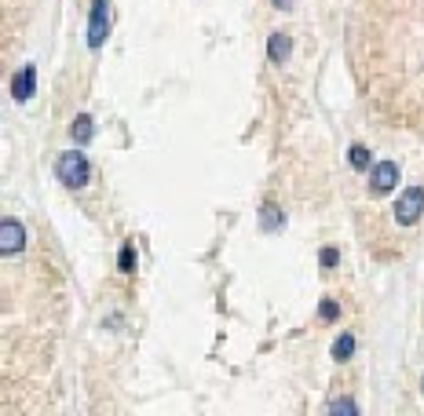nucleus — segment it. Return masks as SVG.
I'll list each match as a JSON object with an SVG mask.
<instances>
[{"instance_id":"1","label":"nucleus","mask_w":424,"mask_h":416,"mask_svg":"<svg viewBox=\"0 0 424 416\" xmlns=\"http://www.w3.org/2000/svg\"><path fill=\"white\" fill-rule=\"evenodd\" d=\"M55 176H59V183H63V186L81 190V186L92 183V161L81 153V146L77 150H66V153H59V161H55Z\"/></svg>"},{"instance_id":"2","label":"nucleus","mask_w":424,"mask_h":416,"mask_svg":"<svg viewBox=\"0 0 424 416\" xmlns=\"http://www.w3.org/2000/svg\"><path fill=\"white\" fill-rule=\"evenodd\" d=\"M110 34V0H92L88 8V48L99 51Z\"/></svg>"},{"instance_id":"3","label":"nucleus","mask_w":424,"mask_h":416,"mask_svg":"<svg viewBox=\"0 0 424 416\" xmlns=\"http://www.w3.org/2000/svg\"><path fill=\"white\" fill-rule=\"evenodd\" d=\"M391 212H395L399 227H413V223L420 219V212H424V186H406Z\"/></svg>"},{"instance_id":"4","label":"nucleus","mask_w":424,"mask_h":416,"mask_svg":"<svg viewBox=\"0 0 424 416\" xmlns=\"http://www.w3.org/2000/svg\"><path fill=\"white\" fill-rule=\"evenodd\" d=\"M26 248V230H22V223L15 215H8L4 223H0V252L4 255H15Z\"/></svg>"},{"instance_id":"5","label":"nucleus","mask_w":424,"mask_h":416,"mask_svg":"<svg viewBox=\"0 0 424 416\" xmlns=\"http://www.w3.org/2000/svg\"><path fill=\"white\" fill-rule=\"evenodd\" d=\"M399 183V165L395 161H377L373 172H370V186H373V194H388V190H395Z\"/></svg>"},{"instance_id":"6","label":"nucleus","mask_w":424,"mask_h":416,"mask_svg":"<svg viewBox=\"0 0 424 416\" xmlns=\"http://www.w3.org/2000/svg\"><path fill=\"white\" fill-rule=\"evenodd\" d=\"M34 91H37V66H22L15 73V81H11V99L15 103H29Z\"/></svg>"},{"instance_id":"7","label":"nucleus","mask_w":424,"mask_h":416,"mask_svg":"<svg viewBox=\"0 0 424 416\" xmlns=\"http://www.w3.org/2000/svg\"><path fill=\"white\" fill-rule=\"evenodd\" d=\"M289 55H293V41H289V34L275 29V34L267 37V59L275 62V66H286V62H289Z\"/></svg>"},{"instance_id":"8","label":"nucleus","mask_w":424,"mask_h":416,"mask_svg":"<svg viewBox=\"0 0 424 416\" xmlns=\"http://www.w3.org/2000/svg\"><path fill=\"white\" fill-rule=\"evenodd\" d=\"M282 227H286L282 208H278L275 201H267V205L260 208V230H263V234H275V230H282Z\"/></svg>"},{"instance_id":"9","label":"nucleus","mask_w":424,"mask_h":416,"mask_svg":"<svg viewBox=\"0 0 424 416\" xmlns=\"http://www.w3.org/2000/svg\"><path fill=\"white\" fill-rule=\"evenodd\" d=\"M70 136H74V143H77V146H88V143H92V136H96L92 117H88V113H77V117H74V124H70Z\"/></svg>"},{"instance_id":"10","label":"nucleus","mask_w":424,"mask_h":416,"mask_svg":"<svg viewBox=\"0 0 424 416\" xmlns=\"http://www.w3.org/2000/svg\"><path fill=\"white\" fill-rule=\"evenodd\" d=\"M355 355V336L351 333H340L337 340H333V358H337V362H348Z\"/></svg>"},{"instance_id":"11","label":"nucleus","mask_w":424,"mask_h":416,"mask_svg":"<svg viewBox=\"0 0 424 416\" xmlns=\"http://www.w3.org/2000/svg\"><path fill=\"white\" fill-rule=\"evenodd\" d=\"M348 161H351L355 172H370V150L362 146V143H355V146L348 150Z\"/></svg>"},{"instance_id":"12","label":"nucleus","mask_w":424,"mask_h":416,"mask_svg":"<svg viewBox=\"0 0 424 416\" xmlns=\"http://www.w3.org/2000/svg\"><path fill=\"white\" fill-rule=\"evenodd\" d=\"M325 412H329V416H340V412H344V416H355V412H358V402H351V398H337V402H329V405H325Z\"/></svg>"},{"instance_id":"13","label":"nucleus","mask_w":424,"mask_h":416,"mask_svg":"<svg viewBox=\"0 0 424 416\" xmlns=\"http://www.w3.org/2000/svg\"><path fill=\"white\" fill-rule=\"evenodd\" d=\"M117 270H121V274H132V270H136V248H132V245L121 248V255H117Z\"/></svg>"},{"instance_id":"14","label":"nucleus","mask_w":424,"mask_h":416,"mask_svg":"<svg viewBox=\"0 0 424 416\" xmlns=\"http://www.w3.org/2000/svg\"><path fill=\"white\" fill-rule=\"evenodd\" d=\"M318 318H322V322H337V318H340V303L337 300H322Z\"/></svg>"},{"instance_id":"15","label":"nucleus","mask_w":424,"mask_h":416,"mask_svg":"<svg viewBox=\"0 0 424 416\" xmlns=\"http://www.w3.org/2000/svg\"><path fill=\"white\" fill-rule=\"evenodd\" d=\"M318 263H322V270H333L340 263V252L337 248H322V255H318Z\"/></svg>"},{"instance_id":"16","label":"nucleus","mask_w":424,"mask_h":416,"mask_svg":"<svg viewBox=\"0 0 424 416\" xmlns=\"http://www.w3.org/2000/svg\"><path fill=\"white\" fill-rule=\"evenodd\" d=\"M271 4H275L278 11H289V8H296V0H271Z\"/></svg>"},{"instance_id":"17","label":"nucleus","mask_w":424,"mask_h":416,"mask_svg":"<svg viewBox=\"0 0 424 416\" xmlns=\"http://www.w3.org/2000/svg\"><path fill=\"white\" fill-rule=\"evenodd\" d=\"M420 395H424V380H420Z\"/></svg>"}]
</instances>
